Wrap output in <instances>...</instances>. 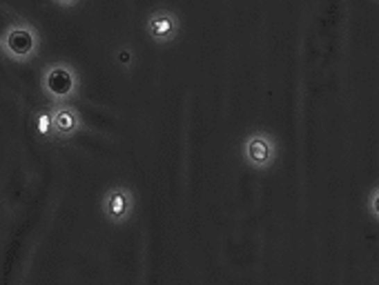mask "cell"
<instances>
[{"label":"cell","instance_id":"6da1fadb","mask_svg":"<svg viewBox=\"0 0 379 285\" xmlns=\"http://www.w3.org/2000/svg\"><path fill=\"white\" fill-rule=\"evenodd\" d=\"M43 89L56 105L67 103L78 92V76L65 62H54L45 69Z\"/></svg>","mask_w":379,"mask_h":285},{"label":"cell","instance_id":"7a4b0ae2","mask_svg":"<svg viewBox=\"0 0 379 285\" xmlns=\"http://www.w3.org/2000/svg\"><path fill=\"white\" fill-rule=\"evenodd\" d=\"M3 51L14 60H29L31 56L36 54V47H38V36L36 31L31 29L29 25H14L5 31L3 40Z\"/></svg>","mask_w":379,"mask_h":285},{"label":"cell","instance_id":"3957f363","mask_svg":"<svg viewBox=\"0 0 379 285\" xmlns=\"http://www.w3.org/2000/svg\"><path fill=\"white\" fill-rule=\"evenodd\" d=\"M244 158L255 170H268L277 158V143L266 132H255L244 141Z\"/></svg>","mask_w":379,"mask_h":285},{"label":"cell","instance_id":"277c9868","mask_svg":"<svg viewBox=\"0 0 379 285\" xmlns=\"http://www.w3.org/2000/svg\"><path fill=\"white\" fill-rule=\"evenodd\" d=\"M101 209L105 218L110 221L114 225H121L125 221H130L132 214H134V194L130 187H123V185H117V187H110L108 192L103 194V200H101Z\"/></svg>","mask_w":379,"mask_h":285},{"label":"cell","instance_id":"5b68a950","mask_svg":"<svg viewBox=\"0 0 379 285\" xmlns=\"http://www.w3.org/2000/svg\"><path fill=\"white\" fill-rule=\"evenodd\" d=\"M145 29L154 43L165 45L172 43V40L178 36V29H181V23H178L176 14L167 12V9H156L145 20Z\"/></svg>","mask_w":379,"mask_h":285},{"label":"cell","instance_id":"8992f818","mask_svg":"<svg viewBox=\"0 0 379 285\" xmlns=\"http://www.w3.org/2000/svg\"><path fill=\"white\" fill-rule=\"evenodd\" d=\"M49 119H51V134H56L58 139H71L83 125L78 110L67 103L56 105V107L49 112Z\"/></svg>","mask_w":379,"mask_h":285},{"label":"cell","instance_id":"52a82bcc","mask_svg":"<svg viewBox=\"0 0 379 285\" xmlns=\"http://www.w3.org/2000/svg\"><path fill=\"white\" fill-rule=\"evenodd\" d=\"M36 125H38V134H49L51 132V119H49V112H40L36 116Z\"/></svg>","mask_w":379,"mask_h":285},{"label":"cell","instance_id":"ba28073f","mask_svg":"<svg viewBox=\"0 0 379 285\" xmlns=\"http://www.w3.org/2000/svg\"><path fill=\"white\" fill-rule=\"evenodd\" d=\"M368 209H371V214L379 221V187H375L371 198H368Z\"/></svg>","mask_w":379,"mask_h":285},{"label":"cell","instance_id":"9c48e42d","mask_svg":"<svg viewBox=\"0 0 379 285\" xmlns=\"http://www.w3.org/2000/svg\"><path fill=\"white\" fill-rule=\"evenodd\" d=\"M119 60H121V65L123 67H130L132 65V60H134V51L130 47H121L119 49Z\"/></svg>","mask_w":379,"mask_h":285},{"label":"cell","instance_id":"30bf717a","mask_svg":"<svg viewBox=\"0 0 379 285\" xmlns=\"http://www.w3.org/2000/svg\"><path fill=\"white\" fill-rule=\"evenodd\" d=\"M56 3L60 5V7H74L78 3V0H56Z\"/></svg>","mask_w":379,"mask_h":285}]
</instances>
